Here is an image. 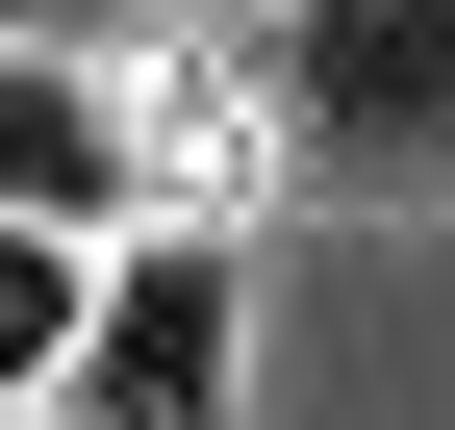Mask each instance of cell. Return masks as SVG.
<instances>
[{
    "mask_svg": "<svg viewBox=\"0 0 455 430\" xmlns=\"http://www.w3.org/2000/svg\"><path fill=\"white\" fill-rule=\"evenodd\" d=\"M0 430H76V405H0Z\"/></svg>",
    "mask_w": 455,
    "mask_h": 430,
    "instance_id": "8992f818",
    "label": "cell"
},
{
    "mask_svg": "<svg viewBox=\"0 0 455 430\" xmlns=\"http://www.w3.org/2000/svg\"><path fill=\"white\" fill-rule=\"evenodd\" d=\"M253 101L329 178H455V0H253Z\"/></svg>",
    "mask_w": 455,
    "mask_h": 430,
    "instance_id": "7a4b0ae2",
    "label": "cell"
},
{
    "mask_svg": "<svg viewBox=\"0 0 455 430\" xmlns=\"http://www.w3.org/2000/svg\"><path fill=\"white\" fill-rule=\"evenodd\" d=\"M0 228H152V101H127L101 26L0 51Z\"/></svg>",
    "mask_w": 455,
    "mask_h": 430,
    "instance_id": "3957f363",
    "label": "cell"
},
{
    "mask_svg": "<svg viewBox=\"0 0 455 430\" xmlns=\"http://www.w3.org/2000/svg\"><path fill=\"white\" fill-rule=\"evenodd\" d=\"M26 26H101V0H0V51H26Z\"/></svg>",
    "mask_w": 455,
    "mask_h": 430,
    "instance_id": "5b68a950",
    "label": "cell"
},
{
    "mask_svg": "<svg viewBox=\"0 0 455 430\" xmlns=\"http://www.w3.org/2000/svg\"><path fill=\"white\" fill-rule=\"evenodd\" d=\"M76 430H253V253H228V203L101 228V304H76Z\"/></svg>",
    "mask_w": 455,
    "mask_h": 430,
    "instance_id": "6da1fadb",
    "label": "cell"
},
{
    "mask_svg": "<svg viewBox=\"0 0 455 430\" xmlns=\"http://www.w3.org/2000/svg\"><path fill=\"white\" fill-rule=\"evenodd\" d=\"M76 304H101V228H0V405H76Z\"/></svg>",
    "mask_w": 455,
    "mask_h": 430,
    "instance_id": "277c9868",
    "label": "cell"
}]
</instances>
